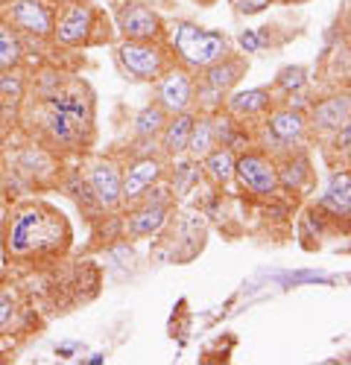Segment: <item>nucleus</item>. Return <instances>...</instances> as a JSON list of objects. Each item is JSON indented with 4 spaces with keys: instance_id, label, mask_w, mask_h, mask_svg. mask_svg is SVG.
<instances>
[{
    "instance_id": "4468645a",
    "label": "nucleus",
    "mask_w": 351,
    "mask_h": 365,
    "mask_svg": "<svg viewBox=\"0 0 351 365\" xmlns=\"http://www.w3.org/2000/svg\"><path fill=\"white\" fill-rule=\"evenodd\" d=\"M275 108V97L270 88H246V91H231L223 103V111L231 114L240 123H252V120H263Z\"/></svg>"
},
{
    "instance_id": "6e6552de",
    "label": "nucleus",
    "mask_w": 351,
    "mask_h": 365,
    "mask_svg": "<svg viewBox=\"0 0 351 365\" xmlns=\"http://www.w3.org/2000/svg\"><path fill=\"white\" fill-rule=\"evenodd\" d=\"M56 12L50 0H12L4 9V24H9L18 36H33L50 41L53 26H56Z\"/></svg>"
},
{
    "instance_id": "f8f14e48",
    "label": "nucleus",
    "mask_w": 351,
    "mask_h": 365,
    "mask_svg": "<svg viewBox=\"0 0 351 365\" xmlns=\"http://www.w3.org/2000/svg\"><path fill=\"white\" fill-rule=\"evenodd\" d=\"M167 175V161L164 155H156V152H150V155H135L126 167H123V205H135L141 199V193L146 187L158 185V181H164Z\"/></svg>"
},
{
    "instance_id": "ddd939ff",
    "label": "nucleus",
    "mask_w": 351,
    "mask_h": 365,
    "mask_svg": "<svg viewBox=\"0 0 351 365\" xmlns=\"http://www.w3.org/2000/svg\"><path fill=\"white\" fill-rule=\"evenodd\" d=\"M173 220V205H129V214L123 220V237L126 240H143V237H158Z\"/></svg>"
},
{
    "instance_id": "c85d7f7f",
    "label": "nucleus",
    "mask_w": 351,
    "mask_h": 365,
    "mask_svg": "<svg viewBox=\"0 0 351 365\" xmlns=\"http://www.w3.org/2000/svg\"><path fill=\"white\" fill-rule=\"evenodd\" d=\"M334 149L342 152V155H348V152H351V117L334 132Z\"/></svg>"
},
{
    "instance_id": "6ab92c4d",
    "label": "nucleus",
    "mask_w": 351,
    "mask_h": 365,
    "mask_svg": "<svg viewBox=\"0 0 351 365\" xmlns=\"http://www.w3.org/2000/svg\"><path fill=\"white\" fill-rule=\"evenodd\" d=\"M243 71H246V65H243V58H234L231 53L225 56V58H220V62H214V65H208L205 71H199L202 76H199V82L202 85H208V88H214V91H220V94H231L234 88H238V82L243 79Z\"/></svg>"
},
{
    "instance_id": "aec40b11",
    "label": "nucleus",
    "mask_w": 351,
    "mask_h": 365,
    "mask_svg": "<svg viewBox=\"0 0 351 365\" xmlns=\"http://www.w3.org/2000/svg\"><path fill=\"white\" fill-rule=\"evenodd\" d=\"M214 146H217L214 114L199 111V114L193 117V129H190V138H188V152H185V155L193 158V161H202Z\"/></svg>"
},
{
    "instance_id": "f257e3e1",
    "label": "nucleus",
    "mask_w": 351,
    "mask_h": 365,
    "mask_svg": "<svg viewBox=\"0 0 351 365\" xmlns=\"http://www.w3.org/2000/svg\"><path fill=\"white\" fill-rule=\"evenodd\" d=\"M73 242V228L58 207L41 199H24L6 210L0 228L4 257L12 263L62 257Z\"/></svg>"
},
{
    "instance_id": "2f4dec72",
    "label": "nucleus",
    "mask_w": 351,
    "mask_h": 365,
    "mask_svg": "<svg viewBox=\"0 0 351 365\" xmlns=\"http://www.w3.org/2000/svg\"><path fill=\"white\" fill-rule=\"evenodd\" d=\"M4 196H6V187H4V181H0V202H4Z\"/></svg>"
},
{
    "instance_id": "9b49d317",
    "label": "nucleus",
    "mask_w": 351,
    "mask_h": 365,
    "mask_svg": "<svg viewBox=\"0 0 351 365\" xmlns=\"http://www.w3.org/2000/svg\"><path fill=\"white\" fill-rule=\"evenodd\" d=\"M193 97H196V79L193 71L188 68H167L158 79H156V103L167 111V114H182V111H193Z\"/></svg>"
},
{
    "instance_id": "f3484780",
    "label": "nucleus",
    "mask_w": 351,
    "mask_h": 365,
    "mask_svg": "<svg viewBox=\"0 0 351 365\" xmlns=\"http://www.w3.org/2000/svg\"><path fill=\"white\" fill-rule=\"evenodd\" d=\"M12 161H15V175L36 181V185H41V181H47L56 173V158L44 143H26L24 149L15 152Z\"/></svg>"
},
{
    "instance_id": "a878e982",
    "label": "nucleus",
    "mask_w": 351,
    "mask_h": 365,
    "mask_svg": "<svg viewBox=\"0 0 351 365\" xmlns=\"http://www.w3.org/2000/svg\"><path fill=\"white\" fill-rule=\"evenodd\" d=\"M26 94V73L21 68L0 71V103H21Z\"/></svg>"
},
{
    "instance_id": "9d476101",
    "label": "nucleus",
    "mask_w": 351,
    "mask_h": 365,
    "mask_svg": "<svg viewBox=\"0 0 351 365\" xmlns=\"http://www.w3.org/2000/svg\"><path fill=\"white\" fill-rule=\"evenodd\" d=\"M85 181L91 187L100 210H121L123 207V167L111 158H94L85 167Z\"/></svg>"
},
{
    "instance_id": "72a5a7b5",
    "label": "nucleus",
    "mask_w": 351,
    "mask_h": 365,
    "mask_svg": "<svg viewBox=\"0 0 351 365\" xmlns=\"http://www.w3.org/2000/svg\"><path fill=\"white\" fill-rule=\"evenodd\" d=\"M0 278H4V272H0Z\"/></svg>"
},
{
    "instance_id": "2eb2a0df",
    "label": "nucleus",
    "mask_w": 351,
    "mask_h": 365,
    "mask_svg": "<svg viewBox=\"0 0 351 365\" xmlns=\"http://www.w3.org/2000/svg\"><path fill=\"white\" fill-rule=\"evenodd\" d=\"M316 207H319V214H325L322 220H331L345 231L351 225V175L334 173L325 193L319 196Z\"/></svg>"
},
{
    "instance_id": "39448f33",
    "label": "nucleus",
    "mask_w": 351,
    "mask_h": 365,
    "mask_svg": "<svg viewBox=\"0 0 351 365\" xmlns=\"http://www.w3.org/2000/svg\"><path fill=\"white\" fill-rule=\"evenodd\" d=\"M114 62L126 79L156 82L167 68H173V53L164 41H129L121 38L114 47Z\"/></svg>"
},
{
    "instance_id": "c756f323",
    "label": "nucleus",
    "mask_w": 351,
    "mask_h": 365,
    "mask_svg": "<svg viewBox=\"0 0 351 365\" xmlns=\"http://www.w3.org/2000/svg\"><path fill=\"white\" fill-rule=\"evenodd\" d=\"M231 4H234V9H238L240 15H258L267 6H273V0H231Z\"/></svg>"
},
{
    "instance_id": "b1692460",
    "label": "nucleus",
    "mask_w": 351,
    "mask_h": 365,
    "mask_svg": "<svg viewBox=\"0 0 351 365\" xmlns=\"http://www.w3.org/2000/svg\"><path fill=\"white\" fill-rule=\"evenodd\" d=\"M26 56H24V44L21 36L9 24L0 21V71H12V68H24Z\"/></svg>"
},
{
    "instance_id": "bb28decb",
    "label": "nucleus",
    "mask_w": 351,
    "mask_h": 365,
    "mask_svg": "<svg viewBox=\"0 0 351 365\" xmlns=\"http://www.w3.org/2000/svg\"><path fill=\"white\" fill-rule=\"evenodd\" d=\"M305 85H307V71H305L302 65H287V68H281L278 76H275V88L281 91L284 97L302 94Z\"/></svg>"
},
{
    "instance_id": "393cba45",
    "label": "nucleus",
    "mask_w": 351,
    "mask_h": 365,
    "mask_svg": "<svg viewBox=\"0 0 351 365\" xmlns=\"http://www.w3.org/2000/svg\"><path fill=\"white\" fill-rule=\"evenodd\" d=\"M173 193L176 196H188L190 187L199 181V161L188 158V155H179V158H173Z\"/></svg>"
},
{
    "instance_id": "1a4fd4ad",
    "label": "nucleus",
    "mask_w": 351,
    "mask_h": 365,
    "mask_svg": "<svg viewBox=\"0 0 351 365\" xmlns=\"http://www.w3.org/2000/svg\"><path fill=\"white\" fill-rule=\"evenodd\" d=\"M117 33L129 41H164V21L153 6L141 4V0H126L123 6H117L114 15Z\"/></svg>"
},
{
    "instance_id": "dca6fc26",
    "label": "nucleus",
    "mask_w": 351,
    "mask_h": 365,
    "mask_svg": "<svg viewBox=\"0 0 351 365\" xmlns=\"http://www.w3.org/2000/svg\"><path fill=\"white\" fill-rule=\"evenodd\" d=\"M348 117H351V94L348 91L307 106V126L313 132H337Z\"/></svg>"
},
{
    "instance_id": "a211bd4d",
    "label": "nucleus",
    "mask_w": 351,
    "mask_h": 365,
    "mask_svg": "<svg viewBox=\"0 0 351 365\" xmlns=\"http://www.w3.org/2000/svg\"><path fill=\"white\" fill-rule=\"evenodd\" d=\"M193 117L196 111H182V114H170L167 123L158 135V149L164 158H179L188 152V138L193 129Z\"/></svg>"
},
{
    "instance_id": "473e14b6",
    "label": "nucleus",
    "mask_w": 351,
    "mask_h": 365,
    "mask_svg": "<svg viewBox=\"0 0 351 365\" xmlns=\"http://www.w3.org/2000/svg\"><path fill=\"white\" fill-rule=\"evenodd\" d=\"M273 4H296V0H273Z\"/></svg>"
},
{
    "instance_id": "20e7f679",
    "label": "nucleus",
    "mask_w": 351,
    "mask_h": 365,
    "mask_svg": "<svg viewBox=\"0 0 351 365\" xmlns=\"http://www.w3.org/2000/svg\"><path fill=\"white\" fill-rule=\"evenodd\" d=\"M100 26H103V12L97 6H91L88 0H68L56 12V26L50 41L65 50L106 44V38L100 36Z\"/></svg>"
},
{
    "instance_id": "0eeeda50",
    "label": "nucleus",
    "mask_w": 351,
    "mask_h": 365,
    "mask_svg": "<svg viewBox=\"0 0 351 365\" xmlns=\"http://www.w3.org/2000/svg\"><path fill=\"white\" fill-rule=\"evenodd\" d=\"M234 178L246 193L267 199L278 190V164L263 149H243L234 161Z\"/></svg>"
},
{
    "instance_id": "7c9ffc66",
    "label": "nucleus",
    "mask_w": 351,
    "mask_h": 365,
    "mask_svg": "<svg viewBox=\"0 0 351 365\" xmlns=\"http://www.w3.org/2000/svg\"><path fill=\"white\" fill-rule=\"evenodd\" d=\"M260 44H263V36L258 33V29H243V33H240V47H243V53H258Z\"/></svg>"
},
{
    "instance_id": "4be33fe9",
    "label": "nucleus",
    "mask_w": 351,
    "mask_h": 365,
    "mask_svg": "<svg viewBox=\"0 0 351 365\" xmlns=\"http://www.w3.org/2000/svg\"><path fill=\"white\" fill-rule=\"evenodd\" d=\"M167 111L153 100V103H146L135 117H132V135L143 143H158V135L167 123Z\"/></svg>"
},
{
    "instance_id": "412c9836",
    "label": "nucleus",
    "mask_w": 351,
    "mask_h": 365,
    "mask_svg": "<svg viewBox=\"0 0 351 365\" xmlns=\"http://www.w3.org/2000/svg\"><path fill=\"white\" fill-rule=\"evenodd\" d=\"M234 161H238V152H234L231 146L217 143L199 164H202V173L208 175V181H214L217 187H223L234 178Z\"/></svg>"
},
{
    "instance_id": "f03ea898",
    "label": "nucleus",
    "mask_w": 351,
    "mask_h": 365,
    "mask_svg": "<svg viewBox=\"0 0 351 365\" xmlns=\"http://www.w3.org/2000/svg\"><path fill=\"white\" fill-rule=\"evenodd\" d=\"M39 129L47 146L85 149L94 138V97L85 82L68 79L53 94L39 97Z\"/></svg>"
},
{
    "instance_id": "7ed1b4c3",
    "label": "nucleus",
    "mask_w": 351,
    "mask_h": 365,
    "mask_svg": "<svg viewBox=\"0 0 351 365\" xmlns=\"http://www.w3.org/2000/svg\"><path fill=\"white\" fill-rule=\"evenodd\" d=\"M164 41L167 50L176 56V62L182 68L199 73L208 65L220 62L231 53L228 38L220 29H205L193 21H170L164 24Z\"/></svg>"
},
{
    "instance_id": "5701e85b",
    "label": "nucleus",
    "mask_w": 351,
    "mask_h": 365,
    "mask_svg": "<svg viewBox=\"0 0 351 365\" xmlns=\"http://www.w3.org/2000/svg\"><path fill=\"white\" fill-rule=\"evenodd\" d=\"M310 181V161L302 152H287L284 161L278 164V187H290V190H302Z\"/></svg>"
},
{
    "instance_id": "423d86ee",
    "label": "nucleus",
    "mask_w": 351,
    "mask_h": 365,
    "mask_svg": "<svg viewBox=\"0 0 351 365\" xmlns=\"http://www.w3.org/2000/svg\"><path fill=\"white\" fill-rule=\"evenodd\" d=\"M307 111L290 108V106H275L267 117L260 120V135H258V146L263 152H292L296 146L305 143L307 138Z\"/></svg>"
},
{
    "instance_id": "cd10ccee",
    "label": "nucleus",
    "mask_w": 351,
    "mask_h": 365,
    "mask_svg": "<svg viewBox=\"0 0 351 365\" xmlns=\"http://www.w3.org/2000/svg\"><path fill=\"white\" fill-rule=\"evenodd\" d=\"M18 313H21L18 292L12 287H6V284H0V333L12 327V322L18 319Z\"/></svg>"
}]
</instances>
